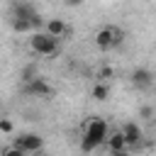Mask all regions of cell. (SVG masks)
Wrapping results in <instances>:
<instances>
[{"label":"cell","mask_w":156,"mask_h":156,"mask_svg":"<svg viewBox=\"0 0 156 156\" xmlns=\"http://www.w3.org/2000/svg\"><path fill=\"white\" fill-rule=\"evenodd\" d=\"M112 73H115V71H112L110 66H102V68L98 71V80H107V78H112Z\"/></svg>","instance_id":"obj_13"},{"label":"cell","mask_w":156,"mask_h":156,"mask_svg":"<svg viewBox=\"0 0 156 156\" xmlns=\"http://www.w3.org/2000/svg\"><path fill=\"white\" fill-rule=\"evenodd\" d=\"M132 85H134L136 90L151 88V85H154V73H151L149 68H134V71H132Z\"/></svg>","instance_id":"obj_6"},{"label":"cell","mask_w":156,"mask_h":156,"mask_svg":"<svg viewBox=\"0 0 156 156\" xmlns=\"http://www.w3.org/2000/svg\"><path fill=\"white\" fill-rule=\"evenodd\" d=\"M122 39H124V32H122L119 27H112V24H107V27H102V29L95 32V46L102 49V51L119 46Z\"/></svg>","instance_id":"obj_3"},{"label":"cell","mask_w":156,"mask_h":156,"mask_svg":"<svg viewBox=\"0 0 156 156\" xmlns=\"http://www.w3.org/2000/svg\"><path fill=\"white\" fill-rule=\"evenodd\" d=\"M139 117H141V119H151V117H154V107H151V105H144V107L139 110Z\"/></svg>","instance_id":"obj_14"},{"label":"cell","mask_w":156,"mask_h":156,"mask_svg":"<svg viewBox=\"0 0 156 156\" xmlns=\"http://www.w3.org/2000/svg\"><path fill=\"white\" fill-rule=\"evenodd\" d=\"M44 32H49V34H51V37H56V39H61V37L68 32V27H66V22H63V20H58V17H56V20H49V22H46V29H44Z\"/></svg>","instance_id":"obj_9"},{"label":"cell","mask_w":156,"mask_h":156,"mask_svg":"<svg viewBox=\"0 0 156 156\" xmlns=\"http://www.w3.org/2000/svg\"><path fill=\"white\" fill-rule=\"evenodd\" d=\"M122 136H124V144H127V149H129V146H136V144L141 141L144 132H141V127H139L136 122H127V124L122 127Z\"/></svg>","instance_id":"obj_7"},{"label":"cell","mask_w":156,"mask_h":156,"mask_svg":"<svg viewBox=\"0 0 156 156\" xmlns=\"http://www.w3.org/2000/svg\"><path fill=\"white\" fill-rule=\"evenodd\" d=\"M93 98H95V100H100V102L110 98V88H107V83H105V80H98V83L93 85Z\"/></svg>","instance_id":"obj_10"},{"label":"cell","mask_w":156,"mask_h":156,"mask_svg":"<svg viewBox=\"0 0 156 156\" xmlns=\"http://www.w3.org/2000/svg\"><path fill=\"white\" fill-rule=\"evenodd\" d=\"M29 49H32L34 54H39V56H54V54L58 51V39L51 37L49 32H41V29H39V32L32 34Z\"/></svg>","instance_id":"obj_2"},{"label":"cell","mask_w":156,"mask_h":156,"mask_svg":"<svg viewBox=\"0 0 156 156\" xmlns=\"http://www.w3.org/2000/svg\"><path fill=\"white\" fill-rule=\"evenodd\" d=\"M12 132H15L12 119H7V117H2V115H0V134H12Z\"/></svg>","instance_id":"obj_12"},{"label":"cell","mask_w":156,"mask_h":156,"mask_svg":"<svg viewBox=\"0 0 156 156\" xmlns=\"http://www.w3.org/2000/svg\"><path fill=\"white\" fill-rule=\"evenodd\" d=\"M0 115H2V105H0Z\"/></svg>","instance_id":"obj_16"},{"label":"cell","mask_w":156,"mask_h":156,"mask_svg":"<svg viewBox=\"0 0 156 156\" xmlns=\"http://www.w3.org/2000/svg\"><path fill=\"white\" fill-rule=\"evenodd\" d=\"M107 149L112 151V154H124L127 151V144H124V136H122V132H115L112 136L107 134Z\"/></svg>","instance_id":"obj_8"},{"label":"cell","mask_w":156,"mask_h":156,"mask_svg":"<svg viewBox=\"0 0 156 156\" xmlns=\"http://www.w3.org/2000/svg\"><path fill=\"white\" fill-rule=\"evenodd\" d=\"M22 90H24V95H32V98H49L54 93L51 83L46 78H41V76H34V78L24 80V88Z\"/></svg>","instance_id":"obj_4"},{"label":"cell","mask_w":156,"mask_h":156,"mask_svg":"<svg viewBox=\"0 0 156 156\" xmlns=\"http://www.w3.org/2000/svg\"><path fill=\"white\" fill-rule=\"evenodd\" d=\"M110 134V127L102 117H93L85 122V129H83V139H80V149L83 151H95Z\"/></svg>","instance_id":"obj_1"},{"label":"cell","mask_w":156,"mask_h":156,"mask_svg":"<svg viewBox=\"0 0 156 156\" xmlns=\"http://www.w3.org/2000/svg\"><path fill=\"white\" fill-rule=\"evenodd\" d=\"M63 5L66 7H78V5H83V0H63Z\"/></svg>","instance_id":"obj_15"},{"label":"cell","mask_w":156,"mask_h":156,"mask_svg":"<svg viewBox=\"0 0 156 156\" xmlns=\"http://www.w3.org/2000/svg\"><path fill=\"white\" fill-rule=\"evenodd\" d=\"M15 146H17L22 154H34V151H39V149L44 146V139H41L39 134H34V132H27V134L15 136Z\"/></svg>","instance_id":"obj_5"},{"label":"cell","mask_w":156,"mask_h":156,"mask_svg":"<svg viewBox=\"0 0 156 156\" xmlns=\"http://www.w3.org/2000/svg\"><path fill=\"white\" fill-rule=\"evenodd\" d=\"M10 24H12L15 32H32V29H29V20H24V17H12Z\"/></svg>","instance_id":"obj_11"}]
</instances>
